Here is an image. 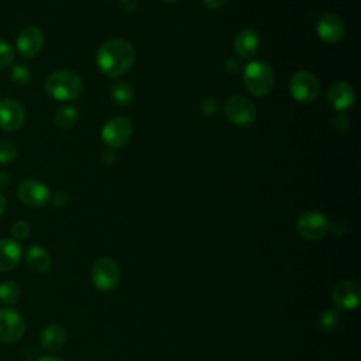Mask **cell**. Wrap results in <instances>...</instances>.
Returning <instances> with one entry per match:
<instances>
[{
	"instance_id": "1",
	"label": "cell",
	"mask_w": 361,
	"mask_h": 361,
	"mask_svg": "<svg viewBox=\"0 0 361 361\" xmlns=\"http://www.w3.org/2000/svg\"><path fill=\"white\" fill-rule=\"evenodd\" d=\"M135 61L134 47L121 38L103 42L96 55L99 69L109 78H118L126 73Z\"/></svg>"
},
{
	"instance_id": "2",
	"label": "cell",
	"mask_w": 361,
	"mask_h": 361,
	"mask_svg": "<svg viewBox=\"0 0 361 361\" xmlns=\"http://www.w3.org/2000/svg\"><path fill=\"white\" fill-rule=\"evenodd\" d=\"M82 90L83 82L80 76L72 71H55L45 79V92L59 102L75 100L82 94Z\"/></svg>"
},
{
	"instance_id": "3",
	"label": "cell",
	"mask_w": 361,
	"mask_h": 361,
	"mask_svg": "<svg viewBox=\"0 0 361 361\" xmlns=\"http://www.w3.org/2000/svg\"><path fill=\"white\" fill-rule=\"evenodd\" d=\"M243 79L247 90L258 97L267 96L275 82L274 71L265 61H251L243 69Z\"/></svg>"
},
{
	"instance_id": "4",
	"label": "cell",
	"mask_w": 361,
	"mask_h": 361,
	"mask_svg": "<svg viewBox=\"0 0 361 361\" xmlns=\"http://www.w3.org/2000/svg\"><path fill=\"white\" fill-rule=\"evenodd\" d=\"M90 278L96 289L102 292H109L114 289L120 282V278H121L120 267L110 257L99 258L92 267Z\"/></svg>"
},
{
	"instance_id": "5",
	"label": "cell",
	"mask_w": 361,
	"mask_h": 361,
	"mask_svg": "<svg viewBox=\"0 0 361 361\" xmlns=\"http://www.w3.org/2000/svg\"><path fill=\"white\" fill-rule=\"evenodd\" d=\"M224 114L230 123L240 127H247L255 121L257 109L250 99L241 94H234L227 99L224 104Z\"/></svg>"
},
{
	"instance_id": "6",
	"label": "cell",
	"mask_w": 361,
	"mask_h": 361,
	"mask_svg": "<svg viewBox=\"0 0 361 361\" xmlns=\"http://www.w3.org/2000/svg\"><path fill=\"white\" fill-rule=\"evenodd\" d=\"M320 90L317 78L309 71H298L290 76L289 92L290 96L299 103L313 102Z\"/></svg>"
},
{
	"instance_id": "7",
	"label": "cell",
	"mask_w": 361,
	"mask_h": 361,
	"mask_svg": "<svg viewBox=\"0 0 361 361\" xmlns=\"http://www.w3.org/2000/svg\"><path fill=\"white\" fill-rule=\"evenodd\" d=\"M330 223L327 217L317 210H307L302 213L296 221V231L305 240H320L329 231Z\"/></svg>"
},
{
	"instance_id": "8",
	"label": "cell",
	"mask_w": 361,
	"mask_h": 361,
	"mask_svg": "<svg viewBox=\"0 0 361 361\" xmlns=\"http://www.w3.org/2000/svg\"><path fill=\"white\" fill-rule=\"evenodd\" d=\"M133 135V123L126 116L110 118L102 128V140L111 149L126 145Z\"/></svg>"
},
{
	"instance_id": "9",
	"label": "cell",
	"mask_w": 361,
	"mask_h": 361,
	"mask_svg": "<svg viewBox=\"0 0 361 361\" xmlns=\"http://www.w3.org/2000/svg\"><path fill=\"white\" fill-rule=\"evenodd\" d=\"M25 333V322L21 314L10 307L0 309V343L11 344Z\"/></svg>"
},
{
	"instance_id": "10",
	"label": "cell",
	"mask_w": 361,
	"mask_h": 361,
	"mask_svg": "<svg viewBox=\"0 0 361 361\" xmlns=\"http://www.w3.org/2000/svg\"><path fill=\"white\" fill-rule=\"evenodd\" d=\"M18 199L30 207H42L49 202V189L38 179H25L17 188Z\"/></svg>"
},
{
	"instance_id": "11",
	"label": "cell",
	"mask_w": 361,
	"mask_h": 361,
	"mask_svg": "<svg viewBox=\"0 0 361 361\" xmlns=\"http://www.w3.org/2000/svg\"><path fill=\"white\" fill-rule=\"evenodd\" d=\"M334 305L341 310H354L361 300V286L357 281L345 279L338 282L331 293Z\"/></svg>"
},
{
	"instance_id": "12",
	"label": "cell",
	"mask_w": 361,
	"mask_h": 361,
	"mask_svg": "<svg viewBox=\"0 0 361 361\" xmlns=\"http://www.w3.org/2000/svg\"><path fill=\"white\" fill-rule=\"evenodd\" d=\"M317 35L323 42L337 44L343 39L345 27L343 20L334 13H324L319 17L316 24Z\"/></svg>"
},
{
	"instance_id": "13",
	"label": "cell",
	"mask_w": 361,
	"mask_h": 361,
	"mask_svg": "<svg viewBox=\"0 0 361 361\" xmlns=\"http://www.w3.org/2000/svg\"><path fill=\"white\" fill-rule=\"evenodd\" d=\"M25 118V110L23 104L14 99L0 100V128L4 131H17Z\"/></svg>"
},
{
	"instance_id": "14",
	"label": "cell",
	"mask_w": 361,
	"mask_h": 361,
	"mask_svg": "<svg viewBox=\"0 0 361 361\" xmlns=\"http://www.w3.org/2000/svg\"><path fill=\"white\" fill-rule=\"evenodd\" d=\"M17 51L24 58H32L44 47V34L38 27H25L23 28L16 39Z\"/></svg>"
},
{
	"instance_id": "15",
	"label": "cell",
	"mask_w": 361,
	"mask_h": 361,
	"mask_svg": "<svg viewBox=\"0 0 361 361\" xmlns=\"http://www.w3.org/2000/svg\"><path fill=\"white\" fill-rule=\"evenodd\" d=\"M354 99L355 93L353 86L344 80L333 83L327 92V100L337 111H345L350 109L354 103Z\"/></svg>"
},
{
	"instance_id": "16",
	"label": "cell",
	"mask_w": 361,
	"mask_h": 361,
	"mask_svg": "<svg viewBox=\"0 0 361 361\" xmlns=\"http://www.w3.org/2000/svg\"><path fill=\"white\" fill-rule=\"evenodd\" d=\"M66 338H68V334L65 327L56 323H51L42 329L39 334V344L45 351L55 353L65 345Z\"/></svg>"
},
{
	"instance_id": "17",
	"label": "cell",
	"mask_w": 361,
	"mask_h": 361,
	"mask_svg": "<svg viewBox=\"0 0 361 361\" xmlns=\"http://www.w3.org/2000/svg\"><path fill=\"white\" fill-rule=\"evenodd\" d=\"M259 49V37L251 28H243L234 37V51L240 58H251Z\"/></svg>"
},
{
	"instance_id": "18",
	"label": "cell",
	"mask_w": 361,
	"mask_h": 361,
	"mask_svg": "<svg viewBox=\"0 0 361 361\" xmlns=\"http://www.w3.org/2000/svg\"><path fill=\"white\" fill-rule=\"evenodd\" d=\"M21 261V247L16 240H0V271H11Z\"/></svg>"
},
{
	"instance_id": "19",
	"label": "cell",
	"mask_w": 361,
	"mask_h": 361,
	"mask_svg": "<svg viewBox=\"0 0 361 361\" xmlns=\"http://www.w3.org/2000/svg\"><path fill=\"white\" fill-rule=\"evenodd\" d=\"M25 264L27 267L37 272V274H42L47 272L51 267V255L48 252L47 248H44L42 245H31L27 252H25Z\"/></svg>"
},
{
	"instance_id": "20",
	"label": "cell",
	"mask_w": 361,
	"mask_h": 361,
	"mask_svg": "<svg viewBox=\"0 0 361 361\" xmlns=\"http://www.w3.org/2000/svg\"><path fill=\"white\" fill-rule=\"evenodd\" d=\"M110 96H111V100L118 107H127L134 100V92H133L131 86L126 82H116L110 87Z\"/></svg>"
},
{
	"instance_id": "21",
	"label": "cell",
	"mask_w": 361,
	"mask_h": 361,
	"mask_svg": "<svg viewBox=\"0 0 361 361\" xmlns=\"http://www.w3.org/2000/svg\"><path fill=\"white\" fill-rule=\"evenodd\" d=\"M78 117H79V111H78L76 106L65 104V106L58 107V110L55 111V116H54V121L58 127L66 130V128H71L78 121Z\"/></svg>"
},
{
	"instance_id": "22",
	"label": "cell",
	"mask_w": 361,
	"mask_h": 361,
	"mask_svg": "<svg viewBox=\"0 0 361 361\" xmlns=\"http://www.w3.org/2000/svg\"><path fill=\"white\" fill-rule=\"evenodd\" d=\"M20 298V288L18 285L11 281L6 279L0 282V302L4 305H14Z\"/></svg>"
},
{
	"instance_id": "23",
	"label": "cell",
	"mask_w": 361,
	"mask_h": 361,
	"mask_svg": "<svg viewBox=\"0 0 361 361\" xmlns=\"http://www.w3.org/2000/svg\"><path fill=\"white\" fill-rule=\"evenodd\" d=\"M317 323H319L320 330H323V331H331V330H334V329L338 326V323H340V314H338V312L334 310V309H327V310H324V312L320 313Z\"/></svg>"
},
{
	"instance_id": "24",
	"label": "cell",
	"mask_w": 361,
	"mask_h": 361,
	"mask_svg": "<svg viewBox=\"0 0 361 361\" xmlns=\"http://www.w3.org/2000/svg\"><path fill=\"white\" fill-rule=\"evenodd\" d=\"M10 79L18 86H25L31 80V71L24 65H14L10 72Z\"/></svg>"
},
{
	"instance_id": "25",
	"label": "cell",
	"mask_w": 361,
	"mask_h": 361,
	"mask_svg": "<svg viewBox=\"0 0 361 361\" xmlns=\"http://www.w3.org/2000/svg\"><path fill=\"white\" fill-rule=\"evenodd\" d=\"M14 56L16 52L13 49V47L0 38V71L10 66L14 62Z\"/></svg>"
},
{
	"instance_id": "26",
	"label": "cell",
	"mask_w": 361,
	"mask_h": 361,
	"mask_svg": "<svg viewBox=\"0 0 361 361\" xmlns=\"http://www.w3.org/2000/svg\"><path fill=\"white\" fill-rule=\"evenodd\" d=\"M17 158V148L4 140H0V164H10Z\"/></svg>"
},
{
	"instance_id": "27",
	"label": "cell",
	"mask_w": 361,
	"mask_h": 361,
	"mask_svg": "<svg viewBox=\"0 0 361 361\" xmlns=\"http://www.w3.org/2000/svg\"><path fill=\"white\" fill-rule=\"evenodd\" d=\"M11 235H13V240H25L30 233H31V228H30V224L24 220H18L16 221L13 226H11V230H10Z\"/></svg>"
},
{
	"instance_id": "28",
	"label": "cell",
	"mask_w": 361,
	"mask_h": 361,
	"mask_svg": "<svg viewBox=\"0 0 361 361\" xmlns=\"http://www.w3.org/2000/svg\"><path fill=\"white\" fill-rule=\"evenodd\" d=\"M200 110L207 116L216 114L220 110V102L214 97H206L200 103Z\"/></svg>"
},
{
	"instance_id": "29",
	"label": "cell",
	"mask_w": 361,
	"mask_h": 361,
	"mask_svg": "<svg viewBox=\"0 0 361 361\" xmlns=\"http://www.w3.org/2000/svg\"><path fill=\"white\" fill-rule=\"evenodd\" d=\"M333 127L336 128V131H338V133H345L347 130H348V127H350V120H348V117L345 116V114H337L336 117H334V120H333Z\"/></svg>"
},
{
	"instance_id": "30",
	"label": "cell",
	"mask_w": 361,
	"mask_h": 361,
	"mask_svg": "<svg viewBox=\"0 0 361 361\" xmlns=\"http://www.w3.org/2000/svg\"><path fill=\"white\" fill-rule=\"evenodd\" d=\"M49 200L52 202L54 206H56V207H63V206H66V204L69 203L71 199H69V195H68L66 192L58 190V192H55L54 195L49 196Z\"/></svg>"
},
{
	"instance_id": "31",
	"label": "cell",
	"mask_w": 361,
	"mask_h": 361,
	"mask_svg": "<svg viewBox=\"0 0 361 361\" xmlns=\"http://www.w3.org/2000/svg\"><path fill=\"white\" fill-rule=\"evenodd\" d=\"M224 68H226V71H227L228 73H231V75L238 73L240 69H241L240 59H237V58H228V59L226 61V63H224Z\"/></svg>"
},
{
	"instance_id": "32",
	"label": "cell",
	"mask_w": 361,
	"mask_h": 361,
	"mask_svg": "<svg viewBox=\"0 0 361 361\" xmlns=\"http://www.w3.org/2000/svg\"><path fill=\"white\" fill-rule=\"evenodd\" d=\"M329 230H330L336 237H338V235H343V234L347 231V226H345V223H343V221H336V223H333V226L329 227Z\"/></svg>"
},
{
	"instance_id": "33",
	"label": "cell",
	"mask_w": 361,
	"mask_h": 361,
	"mask_svg": "<svg viewBox=\"0 0 361 361\" xmlns=\"http://www.w3.org/2000/svg\"><path fill=\"white\" fill-rule=\"evenodd\" d=\"M100 159H102V162H103V164H106V165H110V164H113V162H114V159H116V155H114L113 149L110 148V149H106V151H103V152H102V155H100Z\"/></svg>"
},
{
	"instance_id": "34",
	"label": "cell",
	"mask_w": 361,
	"mask_h": 361,
	"mask_svg": "<svg viewBox=\"0 0 361 361\" xmlns=\"http://www.w3.org/2000/svg\"><path fill=\"white\" fill-rule=\"evenodd\" d=\"M121 7L123 10L131 13L138 7V0H121Z\"/></svg>"
},
{
	"instance_id": "35",
	"label": "cell",
	"mask_w": 361,
	"mask_h": 361,
	"mask_svg": "<svg viewBox=\"0 0 361 361\" xmlns=\"http://www.w3.org/2000/svg\"><path fill=\"white\" fill-rule=\"evenodd\" d=\"M202 1H203V4H204L207 8H210V10H217V8H220V7L224 4L226 0H202Z\"/></svg>"
},
{
	"instance_id": "36",
	"label": "cell",
	"mask_w": 361,
	"mask_h": 361,
	"mask_svg": "<svg viewBox=\"0 0 361 361\" xmlns=\"http://www.w3.org/2000/svg\"><path fill=\"white\" fill-rule=\"evenodd\" d=\"M8 183H10V178H8V175H7L6 172L0 171V189L7 188V186H8Z\"/></svg>"
},
{
	"instance_id": "37",
	"label": "cell",
	"mask_w": 361,
	"mask_h": 361,
	"mask_svg": "<svg viewBox=\"0 0 361 361\" xmlns=\"http://www.w3.org/2000/svg\"><path fill=\"white\" fill-rule=\"evenodd\" d=\"M6 209H7V200H6V197L0 193V217L4 214Z\"/></svg>"
},
{
	"instance_id": "38",
	"label": "cell",
	"mask_w": 361,
	"mask_h": 361,
	"mask_svg": "<svg viewBox=\"0 0 361 361\" xmlns=\"http://www.w3.org/2000/svg\"><path fill=\"white\" fill-rule=\"evenodd\" d=\"M38 361H63V360L59 358V357H56V355H45V357L39 358Z\"/></svg>"
},
{
	"instance_id": "39",
	"label": "cell",
	"mask_w": 361,
	"mask_h": 361,
	"mask_svg": "<svg viewBox=\"0 0 361 361\" xmlns=\"http://www.w3.org/2000/svg\"><path fill=\"white\" fill-rule=\"evenodd\" d=\"M161 1H165V3H172V1H176V0H161Z\"/></svg>"
}]
</instances>
